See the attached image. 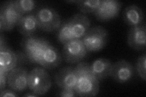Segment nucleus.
Segmentation results:
<instances>
[{
  "label": "nucleus",
  "mask_w": 146,
  "mask_h": 97,
  "mask_svg": "<svg viewBox=\"0 0 146 97\" xmlns=\"http://www.w3.org/2000/svg\"><path fill=\"white\" fill-rule=\"evenodd\" d=\"M23 16L18 11L14 1L4 2L0 9V29L1 32L11 30L17 26L18 22Z\"/></svg>",
  "instance_id": "5"
},
{
  "label": "nucleus",
  "mask_w": 146,
  "mask_h": 97,
  "mask_svg": "<svg viewBox=\"0 0 146 97\" xmlns=\"http://www.w3.org/2000/svg\"><path fill=\"white\" fill-rule=\"evenodd\" d=\"M0 96L1 97H7V96H18V94H17L14 90L12 89H4L1 91Z\"/></svg>",
  "instance_id": "26"
},
{
  "label": "nucleus",
  "mask_w": 146,
  "mask_h": 97,
  "mask_svg": "<svg viewBox=\"0 0 146 97\" xmlns=\"http://www.w3.org/2000/svg\"><path fill=\"white\" fill-rule=\"evenodd\" d=\"M130 47L136 50H143L146 46V26L145 24L131 27L127 35Z\"/></svg>",
  "instance_id": "12"
},
{
  "label": "nucleus",
  "mask_w": 146,
  "mask_h": 97,
  "mask_svg": "<svg viewBox=\"0 0 146 97\" xmlns=\"http://www.w3.org/2000/svg\"><path fill=\"white\" fill-rule=\"evenodd\" d=\"M146 54L144 53L138 58L136 62V70L139 77L144 81L146 80Z\"/></svg>",
  "instance_id": "23"
},
{
  "label": "nucleus",
  "mask_w": 146,
  "mask_h": 97,
  "mask_svg": "<svg viewBox=\"0 0 146 97\" xmlns=\"http://www.w3.org/2000/svg\"><path fill=\"white\" fill-rule=\"evenodd\" d=\"M102 0H76L75 3L80 11L84 13H94L99 7Z\"/></svg>",
  "instance_id": "19"
},
{
  "label": "nucleus",
  "mask_w": 146,
  "mask_h": 97,
  "mask_svg": "<svg viewBox=\"0 0 146 97\" xmlns=\"http://www.w3.org/2000/svg\"><path fill=\"white\" fill-rule=\"evenodd\" d=\"M38 27L45 32H52L59 29L62 24L60 15L54 9L43 7L35 13Z\"/></svg>",
  "instance_id": "4"
},
{
  "label": "nucleus",
  "mask_w": 146,
  "mask_h": 97,
  "mask_svg": "<svg viewBox=\"0 0 146 97\" xmlns=\"http://www.w3.org/2000/svg\"><path fill=\"white\" fill-rule=\"evenodd\" d=\"M42 40V38L38 37V36L34 35L25 36L22 40L21 46L26 58L37 47Z\"/></svg>",
  "instance_id": "18"
},
{
  "label": "nucleus",
  "mask_w": 146,
  "mask_h": 97,
  "mask_svg": "<svg viewBox=\"0 0 146 97\" xmlns=\"http://www.w3.org/2000/svg\"><path fill=\"white\" fill-rule=\"evenodd\" d=\"M49 44H50L49 41L46 39L42 38L40 44L34 51L27 57V59H28L31 63L38 64L44 51Z\"/></svg>",
  "instance_id": "21"
},
{
  "label": "nucleus",
  "mask_w": 146,
  "mask_h": 97,
  "mask_svg": "<svg viewBox=\"0 0 146 97\" xmlns=\"http://www.w3.org/2000/svg\"><path fill=\"white\" fill-rule=\"evenodd\" d=\"M58 96L62 97H74L77 95L76 91L73 89H62Z\"/></svg>",
  "instance_id": "25"
},
{
  "label": "nucleus",
  "mask_w": 146,
  "mask_h": 97,
  "mask_svg": "<svg viewBox=\"0 0 146 97\" xmlns=\"http://www.w3.org/2000/svg\"><path fill=\"white\" fill-rule=\"evenodd\" d=\"M9 72L0 70V90L5 89L7 84V75Z\"/></svg>",
  "instance_id": "24"
},
{
  "label": "nucleus",
  "mask_w": 146,
  "mask_h": 97,
  "mask_svg": "<svg viewBox=\"0 0 146 97\" xmlns=\"http://www.w3.org/2000/svg\"><path fill=\"white\" fill-rule=\"evenodd\" d=\"M133 66L125 60H120L112 64L110 76L119 83H125L133 77Z\"/></svg>",
  "instance_id": "10"
},
{
  "label": "nucleus",
  "mask_w": 146,
  "mask_h": 97,
  "mask_svg": "<svg viewBox=\"0 0 146 97\" xmlns=\"http://www.w3.org/2000/svg\"><path fill=\"white\" fill-rule=\"evenodd\" d=\"M51 85V77L44 68L35 67L29 72L28 87L38 96L46 93Z\"/></svg>",
  "instance_id": "2"
},
{
  "label": "nucleus",
  "mask_w": 146,
  "mask_h": 97,
  "mask_svg": "<svg viewBox=\"0 0 146 97\" xmlns=\"http://www.w3.org/2000/svg\"><path fill=\"white\" fill-rule=\"evenodd\" d=\"M17 26L18 30L24 36L33 35L34 32L39 28L35 15L32 13L23 15Z\"/></svg>",
  "instance_id": "17"
},
{
  "label": "nucleus",
  "mask_w": 146,
  "mask_h": 97,
  "mask_svg": "<svg viewBox=\"0 0 146 97\" xmlns=\"http://www.w3.org/2000/svg\"><path fill=\"white\" fill-rule=\"evenodd\" d=\"M77 77L75 88L77 96L91 97L96 95L99 91V80L91 72L90 64L80 63L74 68Z\"/></svg>",
  "instance_id": "1"
},
{
  "label": "nucleus",
  "mask_w": 146,
  "mask_h": 97,
  "mask_svg": "<svg viewBox=\"0 0 146 97\" xmlns=\"http://www.w3.org/2000/svg\"><path fill=\"white\" fill-rule=\"evenodd\" d=\"M108 32L104 27L98 26L90 28L82 40L89 52H97L104 48L108 43Z\"/></svg>",
  "instance_id": "3"
},
{
  "label": "nucleus",
  "mask_w": 146,
  "mask_h": 97,
  "mask_svg": "<svg viewBox=\"0 0 146 97\" xmlns=\"http://www.w3.org/2000/svg\"><path fill=\"white\" fill-rule=\"evenodd\" d=\"M77 77L74 68L66 66L62 68L55 75V82L62 89H73L75 90Z\"/></svg>",
  "instance_id": "11"
},
{
  "label": "nucleus",
  "mask_w": 146,
  "mask_h": 97,
  "mask_svg": "<svg viewBox=\"0 0 146 97\" xmlns=\"http://www.w3.org/2000/svg\"><path fill=\"white\" fill-rule=\"evenodd\" d=\"M62 60L61 54L58 50L50 44L44 51L38 64L44 69H52L60 65Z\"/></svg>",
  "instance_id": "14"
},
{
  "label": "nucleus",
  "mask_w": 146,
  "mask_h": 97,
  "mask_svg": "<svg viewBox=\"0 0 146 97\" xmlns=\"http://www.w3.org/2000/svg\"><path fill=\"white\" fill-rule=\"evenodd\" d=\"M113 63L109 59L100 58L90 65L92 74L98 80H102L110 76Z\"/></svg>",
  "instance_id": "15"
},
{
  "label": "nucleus",
  "mask_w": 146,
  "mask_h": 97,
  "mask_svg": "<svg viewBox=\"0 0 146 97\" xmlns=\"http://www.w3.org/2000/svg\"><path fill=\"white\" fill-rule=\"evenodd\" d=\"M87 50L82 39L74 38L64 44L63 55L65 61L70 64L81 61L87 55Z\"/></svg>",
  "instance_id": "6"
},
{
  "label": "nucleus",
  "mask_w": 146,
  "mask_h": 97,
  "mask_svg": "<svg viewBox=\"0 0 146 97\" xmlns=\"http://www.w3.org/2000/svg\"><path fill=\"white\" fill-rule=\"evenodd\" d=\"M57 38L60 43L65 44L71 40L74 39L71 28L70 23L68 20L62 23L57 33Z\"/></svg>",
  "instance_id": "20"
},
{
  "label": "nucleus",
  "mask_w": 146,
  "mask_h": 97,
  "mask_svg": "<svg viewBox=\"0 0 146 97\" xmlns=\"http://www.w3.org/2000/svg\"><path fill=\"white\" fill-rule=\"evenodd\" d=\"M38 96L37 94H36L34 92H31V93H27L25 95H24V96H26V97H34V96Z\"/></svg>",
  "instance_id": "27"
},
{
  "label": "nucleus",
  "mask_w": 146,
  "mask_h": 97,
  "mask_svg": "<svg viewBox=\"0 0 146 97\" xmlns=\"http://www.w3.org/2000/svg\"><path fill=\"white\" fill-rule=\"evenodd\" d=\"M123 19L127 24L131 27L141 25L144 21L143 11L135 4L130 5L124 9Z\"/></svg>",
  "instance_id": "16"
},
{
  "label": "nucleus",
  "mask_w": 146,
  "mask_h": 97,
  "mask_svg": "<svg viewBox=\"0 0 146 97\" xmlns=\"http://www.w3.org/2000/svg\"><path fill=\"white\" fill-rule=\"evenodd\" d=\"M17 66H19L18 53L7 45L3 35L0 36V70L9 72Z\"/></svg>",
  "instance_id": "7"
},
{
  "label": "nucleus",
  "mask_w": 146,
  "mask_h": 97,
  "mask_svg": "<svg viewBox=\"0 0 146 97\" xmlns=\"http://www.w3.org/2000/svg\"><path fill=\"white\" fill-rule=\"evenodd\" d=\"M121 7L122 3L116 0H102L100 6L93 13L98 20L107 21L116 17Z\"/></svg>",
  "instance_id": "9"
},
{
  "label": "nucleus",
  "mask_w": 146,
  "mask_h": 97,
  "mask_svg": "<svg viewBox=\"0 0 146 97\" xmlns=\"http://www.w3.org/2000/svg\"><path fill=\"white\" fill-rule=\"evenodd\" d=\"M68 21L70 23L72 33L74 38H82L90 29V20L84 13H76Z\"/></svg>",
  "instance_id": "13"
},
{
  "label": "nucleus",
  "mask_w": 146,
  "mask_h": 97,
  "mask_svg": "<svg viewBox=\"0 0 146 97\" xmlns=\"http://www.w3.org/2000/svg\"><path fill=\"white\" fill-rule=\"evenodd\" d=\"M28 74L27 69L21 66H17L9 72L7 85L10 89L21 92L28 87Z\"/></svg>",
  "instance_id": "8"
},
{
  "label": "nucleus",
  "mask_w": 146,
  "mask_h": 97,
  "mask_svg": "<svg viewBox=\"0 0 146 97\" xmlns=\"http://www.w3.org/2000/svg\"><path fill=\"white\" fill-rule=\"evenodd\" d=\"M14 4L17 10L23 15L30 13L36 7V2L33 0H16Z\"/></svg>",
  "instance_id": "22"
}]
</instances>
